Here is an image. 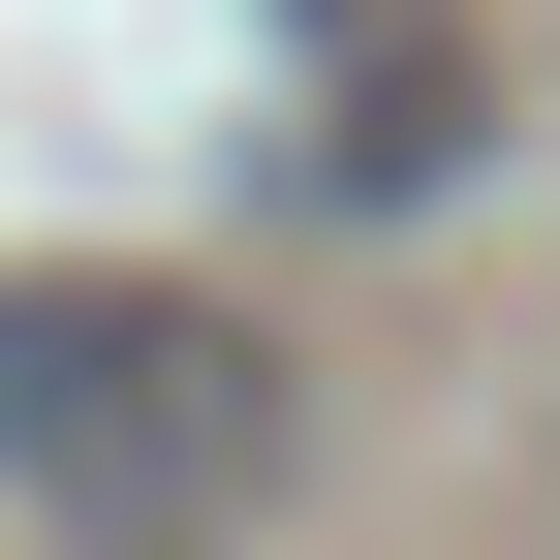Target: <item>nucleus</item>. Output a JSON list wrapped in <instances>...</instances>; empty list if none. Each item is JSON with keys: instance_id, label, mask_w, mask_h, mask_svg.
<instances>
[{"instance_id": "obj_1", "label": "nucleus", "mask_w": 560, "mask_h": 560, "mask_svg": "<svg viewBox=\"0 0 560 560\" xmlns=\"http://www.w3.org/2000/svg\"><path fill=\"white\" fill-rule=\"evenodd\" d=\"M249 499H280V342L219 280H0V529L187 560Z\"/></svg>"}, {"instance_id": "obj_2", "label": "nucleus", "mask_w": 560, "mask_h": 560, "mask_svg": "<svg viewBox=\"0 0 560 560\" xmlns=\"http://www.w3.org/2000/svg\"><path fill=\"white\" fill-rule=\"evenodd\" d=\"M312 62H342V187H436V156H467V94H436L405 0H312Z\"/></svg>"}]
</instances>
